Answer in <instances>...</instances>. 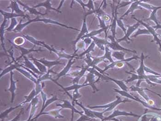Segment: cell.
<instances>
[{
  "mask_svg": "<svg viewBox=\"0 0 161 121\" xmlns=\"http://www.w3.org/2000/svg\"><path fill=\"white\" fill-rule=\"evenodd\" d=\"M22 106V105H21V104H20V105H18V106H17L14 107H10V108L6 110L5 111H3V112L1 113V115H0V119H1V120L4 119L6 118H7L8 114H9L10 112H11V111H13L14 110L16 109L17 108L19 107Z\"/></svg>",
  "mask_w": 161,
  "mask_h": 121,
  "instance_id": "obj_3",
  "label": "cell"
},
{
  "mask_svg": "<svg viewBox=\"0 0 161 121\" xmlns=\"http://www.w3.org/2000/svg\"><path fill=\"white\" fill-rule=\"evenodd\" d=\"M64 103L63 104H57L56 106H57L61 107V108L63 109H72L73 107L70 105V103L66 100H63Z\"/></svg>",
  "mask_w": 161,
  "mask_h": 121,
  "instance_id": "obj_6",
  "label": "cell"
},
{
  "mask_svg": "<svg viewBox=\"0 0 161 121\" xmlns=\"http://www.w3.org/2000/svg\"><path fill=\"white\" fill-rule=\"evenodd\" d=\"M23 108H22V109H21V111L19 112V113H18V114L17 115L16 117H15V118H14V119H13L11 120V121H18V120L19 119H20V116H21V114H22V113H23Z\"/></svg>",
  "mask_w": 161,
  "mask_h": 121,
  "instance_id": "obj_7",
  "label": "cell"
},
{
  "mask_svg": "<svg viewBox=\"0 0 161 121\" xmlns=\"http://www.w3.org/2000/svg\"><path fill=\"white\" fill-rule=\"evenodd\" d=\"M58 100V98H57V97L56 96H53L52 98H50V99H48L46 102L44 106H43L42 107V110H41L39 114H41V113H42L43 111L45 109L47 106H49L50 104H52V103H53L54 101H56V100Z\"/></svg>",
  "mask_w": 161,
  "mask_h": 121,
  "instance_id": "obj_5",
  "label": "cell"
},
{
  "mask_svg": "<svg viewBox=\"0 0 161 121\" xmlns=\"http://www.w3.org/2000/svg\"><path fill=\"white\" fill-rule=\"evenodd\" d=\"M16 81H13V73L11 72V84H10V88L8 89V91H10L12 93V103H13V101H14V98L15 95V91L16 89Z\"/></svg>",
  "mask_w": 161,
  "mask_h": 121,
  "instance_id": "obj_2",
  "label": "cell"
},
{
  "mask_svg": "<svg viewBox=\"0 0 161 121\" xmlns=\"http://www.w3.org/2000/svg\"><path fill=\"white\" fill-rule=\"evenodd\" d=\"M38 94V93L37 91H36L35 89H33L28 96L25 97V98H26V101L21 103V105H23V104H25V103L30 102L32 101V100L34 99V98L35 97V96L37 95Z\"/></svg>",
  "mask_w": 161,
  "mask_h": 121,
  "instance_id": "obj_4",
  "label": "cell"
},
{
  "mask_svg": "<svg viewBox=\"0 0 161 121\" xmlns=\"http://www.w3.org/2000/svg\"><path fill=\"white\" fill-rule=\"evenodd\" d=\"M72 120H73V119H72H72H71V121H72Z\"/></svg>",
  "mask_w": 161,
  "mask_h": 121,
  "instance_id": "obj_8",
  "label": "cell"
},
{
  "mask_svg": "<svg viewBox=\"0 0 161 121\" xmlns=\"http://www.w3.org/2000/svg\"><path fill=\"white\" fill-rule=\"evenodd\" d=\"M62 109L61 108L60 109L50 111H48V112H42L41 114H39L37 115V117H35V118L33 119L34 120H37V119L41 116L42 115H44V114H46V115H48L49 116H52V117H54L55 119H62V118H64V116H62L60 115V112L61 110H62Z\"/></svg>",
  "mask_w": 161,
  "mask_h": 121,
  "instance_id": "obj_1",
  "label": "cell"
}]
</instances>
